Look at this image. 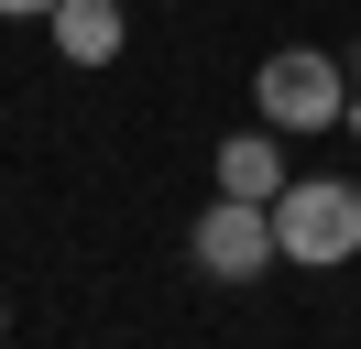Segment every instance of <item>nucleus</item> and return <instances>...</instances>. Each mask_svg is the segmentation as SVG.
Masks as SVG:
<instances>
[{
	"mask_svg": "<svg viewBox=\"0 0 361 349\" xmlns=\"http://www.w3.org/2000/svg\"><path fill=\"white\" fill-rule=\"evenodd\" d=\"M208 174H219V196H263V208H274V196L295 186V174H285V131H230Z\"/></svg>",
	"mask_w": 361,
	"mask_h": 349,
	"instance_id": "4",
	"label": "nucleus"
},
{
	"mask_svg": "<svg viewBox=\"0 0 361 349\" xmlns=\"http://www.w3.org/2000/svg\"><path fill=\"white\" fill-rule=\"evenodd\" d=\"M186 251H197L208 284H263L274 262H285V240H274V208H263V196H208L197 229H186Z\"/></svg>",
	"mask_w": 361,
	"mask_h": 349,
	"instance_id": "3",
	"label": "nucleus"
},
{
	"mask_svg": "<svg viewBox=\"0 0 361 349\" xmlns=\"http://www.w3.org/2000/svg\"><path fill=\"white\" fill-rule=\"evenodd\" d=\"M0 11H11V22H33V11H55V0H0Z\"/></svg>",
	"mask_w": 361,
	"mask_h": 349,
	"instance_id": "6",
	"label": "nucleus"
},
{
	"mask_svg": "<svg viewBox=\"0 0 361 349\" xmlns=\"http://www.w3.org/2000/svg\"><path fill=\"white\" fill-rule=\"evenodd\" d=\"M350 131H361V87H350Z\"/></svg>",
	"mask_w": 361,
	"mask_h": 349,
	"instance_id": "7",
	"label": "nucleus"
},
{
	"mask_svg": "<svg viewBox=\"0 0 361 349\" xmlns=\"http://www.w3.org/2000/svg\"><path fill=\"white\" fill-rule=\"evenodd\" d=\"M55 55H66V65H110L121 55V33H132V22H121V0H55Z\"/></svg>",
	"mask_w": 361,
	"mask_h": 349,
	"instance_id": "5",
	"label": "nucleus"
},
{
	"mask_svg": "<svg viewBox=\"0 0 361 349\" xmlns=\"http://www.w3.org/2000/svg\"><path fill=\"white\" fill-rule=\"evenodd\" d=\"M252 109H263V131H329V120H350V77H339V55H317V44H285V55H263V77H252Z\"/></svg>",
	"mask_w": 361,
	"mask_h": 349,
	"instance_id": "2",
	"label": "nucleus"
},
{
	"mask_svg": "<svg viewBox=\"0 0 361 349\" xmlns=\"http://www.w3.org/2000/svg\"><path fill=\"white\" fill-rule=\"evenodd\" d=\"M274 240H285L295 273H339V262L361 251V186L350 174H295V186L274 196Z\"/></svg>",
	"mask_w": 361,
	"mask_h": 349,
	"instance_id": "1",
	"label": "nucleus"
}]
</instances>
